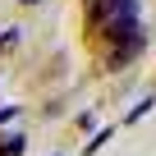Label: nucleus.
<instances>
[{
  "mask_svg": "<svg viewBox=\"0 0 156 156\" xmlns=\"http://www.w3.org/2000/svg\"><path fill=\"white\" fill-rule=\"evenodd\" d=\"M92 19L101 28L124 23V19H138V0H97V5H92Z\"/></svg>",
  "mask_w": 156,
  "mask_h": 156,
  "instance_id": "1",
  "label": "nucleus"
},
{
  "mask_svg": "<svg viewBox=\"0 0 156 156\" xmlns=\"http://www.w3.org/2000/svg\"><path fill=\"white\" fill-rule=\"evenodd\" d=\"M23 151H28L23 133H0V156H23Z\"/></svg>",
  "mask_w": 156,
  "mask_h": 156,
  "instance_id": "2",
  "label": "nucleus"
},
{
  "mask_svg": "<svg viewBox=\"0 0 156 156\" xmlns=\"http://www.w3.org/2000/svg\"><path fill=\"white\" fill-rule=\"evenodd\" d=\"M151 106H156V101H151V97H142V101H138V106H133V110L124 115V124H133V119H142V115H147Z\"/></svg>",
  "mask_w": 156,
  "mask_h": 156,
  "instance_id": "3",
  "label": "nucleus"
},
{
  "mask_svg": "<svg viewBox=\"0 0 156 156\" xmlns=\"http://www.w3.org/2000/svg\"><path fill=\"white\" fill-rule=\"evenodd\" d=\"M106 142H110V129H101V133H97V138L87 142V151H97V147H106Z\"/></svg>",
  "mask_w": 156,
  "mask_h": 156,
  "instance_id": "4",
  "label": "nucleus"
},
{
  "mask_svg": "<svg viewBox=\"0 0 156 156\" xmlns=\"http://www.w3.org/2000/svg\"><path fill=\"white\" fill-rule=\"evenodd\" d=\"M9 119H19V106H0V124H9Z\"/></svg>",
  "mask_w": 156,
  "mask_h": 156,
  "instance_id": "5",
  "label": "nucleus"
},
{
  "mask_svg": "<svg viewBox=\"0 0 156 156\" xmlns=\"http://www.w3.org/2000/svg\"><path fill=\"white\" fill-rule=\"evenodd\" d=\"M23 5H37V0H23Z\"/></svg>",
  "mask_w": 156,
  "mask_h": 156,
  "instance_id": "6",
  "label": "nucleus"
}]
</instances>
